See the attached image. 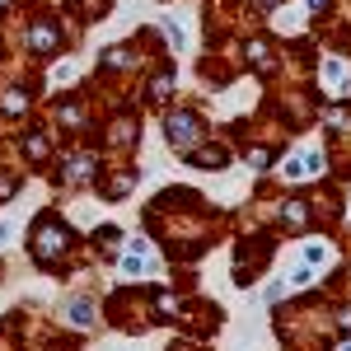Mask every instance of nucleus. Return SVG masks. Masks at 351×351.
Returning a JSON list of instances; mask_svg holds the SVG:
<instances>
[{
	"mask_svg": "<svg viewBox=\"0 0 351 351\" xmlns=\"http://www.w3.org/2000/svg\"><path fill=\"white\" fill-rule=\"evenodd\" d=\"M66 248H71V234H66V225H56L52 216H43V220H38V234H33V253H38L43 263H56Z\"/></svg>",
	"mask_w": 351,
	"mask_h": 351,
	"instance_id": "f257e3e1",
	"label": "nucleus"
},
{
	"mask_svg": "<svg viewBox=\"0 0 351 351\" xmlns=\"http://www.w3.org/2000/svg\"><path fill=\"white\" fill-rule=\"evenodd\" d=\"M197 132H202V122H197L192 112H169V141H173L178 150H188L192 141H197Z\"/></svg>",
	"mask_w": 351,
	"mask_h": 351,
	"instance_id": "f03ea898",
	"label": "nucleus"
},
{
	"mask_svg": "<svg viewBox=\"0 0 351 351\" xmlns=\"http://www.w3.org/2000/svg\"><path fill=\"white\" fill-rule=\"evenodd\" d=\"M324 80L337 89V99H351V75H347V61H324Z\"/></svg>",
	"mask_w": 351,
	"mask_h": 351,
	"instance_id": "7ed1b4c3",
	"label": "nucleus"
},
{
	"mask_svg": "<svg viewBox=\"0 0 351 351\" xmlns=\"http://www.w3.org/2000/svg\"><path fill=\"white\" fill-rule=\"evenodd\" d=\"M319 164H324V160H319V150H304L300 160L286 164V178H295V183H300V178H314V173H319Z\"/></svg>",
	"mask_w": 351,
	"mask_h": 351,
	"instance_id": "20e7f679",
	"label": "nucleus"
},
{
	"mask_svg": "<svg viewBox=\"0 0 351 351\" xmlns=\"http://www.w3.org/2000/svg\"><path fill=\"white\" fill-rule=\"evenodd\" d=\"M66 314H71V324H75V328H89V324H94V304H89L84 295L66 300Z\"/></svg>",
	"mask_w": 351,
	"mask_h": 351,
	"instance_id": "39448f33",
	"label": "nucleus"
},
{
	"mask_svg": "<svg viewBox=\"0 0 351 351\" xmlns=\"http://www.w3.org/2000/svg\"><path fill=\"white\" fill-rule=\"evenodd\" d=\"M56 43H61V38H56V28H47V24H38L28 33V47H33V52H52Z\"/></svg>",
	"mask_w": 351,
	"mask_h": 351,
	"instance_id": "423d86ee",
	"label": "nucleus"
},
{
	"mask_svg": "<svg viewBox=\"0 0 351 351\" xmlns=\"http://www.w3.org/2000/svg\"><path fill=\"white\" fill-rule=\"evenodd\" d=\"M281 220H286L291 230H300V225L309 220V206H304V202H286V206H281Z\"/></svg>",
	"mask_w": 351,
	"mask_h": 351,
	"instance_id": "0eeeda50",
	"label": "nucleus"
},
{
	"mask_svg": "<svg viewBox=\"0 0 351 351\" xmlns=\"http://www.w3.org/2000/svg\"><path fill=\"white\" fill-rule=\"evenodd\" d=\"M66 169H71V173H66V178H71V183H84V178H89V173H94V160H89V155H75V160L66 164Z\"/></svg>",
	"mask_w": 351,
	"mask_h": 351,
	"instance_id": "6e6552de",
	"label": "nucleus"
},
{
	"mask_svg": "<svg viewBox=\"0 0 351 351\" xmlns=\"http://www.w3.org/2000/svg\"><path fill=\"white\" fill-rule=\"evenodd\" d=\"M192 164H202V169H220V164H225V150H197Z\"/></svg>",
	"mask_w": 351,
	"mask_h": 351,
	"instance_id": "1a4fd4ad",
	"label": "nucleus"
},
{
	"mask_svg": "<svg viewBox=\"0 0 351 351\" xmlns=\"http://www.w3.org/2000/svg\"><path fill=\"white\" fill-rule=\"evenodd\" d=\"M169 84H173V71H164L160 80L150 84V99H164V94H169Z\"/></svg>",
	"mask_w": 351,
	"mask_h": 351,
	"instance_id": "9d476101",
	"label": "nucleus"
},
{
	"mask_svg": "<svg viewBox=\"0 0 351 351\" xmlns=\"http://www.w3.org/2000/svg\"><path fill=\"white\" fill-rule=\"evenodd\" d=\"M324 258H328L324 243H309V248H304V263H309V267H314V263H324Z\"/></svg>",
	"mask_w": 351,
	"mask_h": 351,
	"instance_id": "9b49d317",
	"label": "nucleus"
},
{
	"mask_svg": "<svg viewBox=\"0 0 351 351\" xmlns=\"http://www.w3.org/2000/svg\"><path fill=\"white\" fill-rule=\"evenodd\" d=\"M24 104H28L24 94H5V104H0V108H5V112H19V108H24Z\"/></svg>",
	"mask_w": 351,
	"mask_h": 351,
	"instance_id": "f8f14e48",
	"label": "nucleus"
},
{
	"mask_svg": "<svg viewBox=\"0 0 351 351\" xmlns=\"http://www.w3.org/2000/svg\"><path fill=\"white\" fill-rule=\"evenodd\" d=\"M164 38H169L173 47H183V28H178V24H164Z\"/></svg>",
	"mask_w": 351,
	"mask_h": 351,
	"instance_id": "ddd939ff",
	"label": "nucleus"
},
{
	"mask_svg": "<svg viewBox=\"0 0 351 351\" xmlns=\"http://www.w3.org/2000/svg\"><path fill=\"white\" fill-rule=\"evenodd\" d=\"M28 155H33V160H43V155H47V145H43V136H33V141H28Z\"/></svg>",
	"mask_w": 351,
	"mask_h": 351,
	"instance_id": "4468645a",
	"label": "nucleus"
},
{
	"mask_svg": "<svg viewBox=\"0 0 351 351\" xmlns=\"http://www.w3.org/2000/svg\"><path fill=\"white\" fill-rule=\"evenodd\" d=\"M309 5H328V0H309Z\"/></svg>",
	"mask_w": 351,
	"mask_h": 351,
	"instance_id": "2eb2a0df",
	"label": "nucleus"
}]
</instances>
